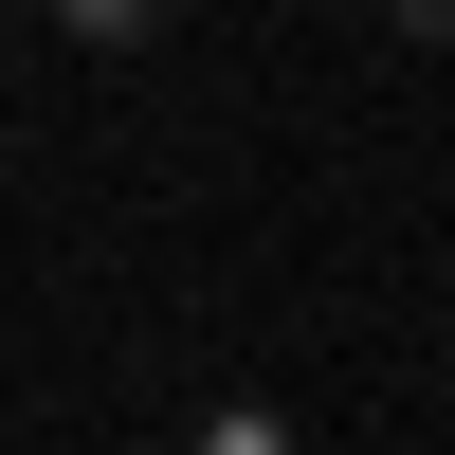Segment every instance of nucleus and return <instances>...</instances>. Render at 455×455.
I'll return each mask as SVG.
<instances>
[{
    "mask_svg": "<svg viewBox=\"0 0 455 455\" xmlns=\"http://www.w3.org/2000/svg\"><path fill=\"white\" fill-rule=\"evenodd\" d=\"M182 455H291V419H274V401H219V419L182 437Z\"/></svg>",
    "mask_w": 455,
    "mask_h": 455,
    "instance_id": "1",
    "label": "nucleus"
},
{
    "mask_svg": "<svg viewBox=\"0 0 455 455\" xmlns=\"http://www.w3.org/2000/svg\"><path fill=\"white\" fill-rule=\"evenodd\" d=\"M73 36H92V55H128V36H164V0H55Z\"/></svg>",
    "mask_w": 455,
    "mask_h": 455,
    "instance_id": "2",
    "label": "nucleus"
},
{
    "mask_svg": "<svg viewBox=\"0 0 455 455\" xmlns=\"http://www.w3.org/2000/svg\"><path fill=\"white\" fill-rule=\"evenodd\" d=\"M383 19H401V36H455V0H383Z\"/></svg>",
    "mask_w": 455,
    "mask_h": 455,
    "instance_id": "3",
    "label": "nucleus"
}]
</instances>
